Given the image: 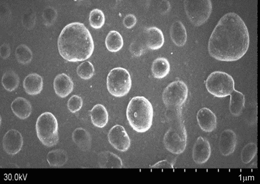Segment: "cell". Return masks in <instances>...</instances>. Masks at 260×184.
Wrapping results in <instances>:
<instances>
[{
  "instance_id": "obj_17",
  "label": "cell",
  "mask_w": 260,
  "mask_h": 184,
  "mask_svg": "<svg viewBox=\"0 0 260 184\" xmlns=\"http://www.w3.org/2000/svg\"><path fill=\"white\" fill-rule=\"evenodd\" d=\"M43 80L40 75L36 73L29 74L25 78L23 87L26 92L30 95L39 94L42 90Z\"/></svg>"
},
{
  "instance_id": "obj_8",
  "label": "cell",
  "mask_w": 260,
  "mask_h": 184,
  "mask_svg": "<svg viewBox=\"0 0 260 184\" xmlns=\"http://www.w3.org/2000/svg\"><path fill=\"white\" fill-rule=\"evenodd\" d=\"M183 5L188 18L196 27L205 23L212 12V5L210 0H185Z\"/></svg>"
},
{
  "instance_id": "obj_7",
  "label": "cell",
  "mask_w": 260,
  "mask_h": 184,
  "mask_svg": "<svg viewBox=\"0 0 260 184\" xmlns=\"http://www.w3.org/2000/svg\"><path fill=\"white\" fill-rule=\"evenodd\" d=\"M131 84L130 74L124 68L118 67L113 68L108 75L107 89L113 96L121 97L126 95L129 91Z\"/></svg>"
},
{
  "instance_id": "obj_29",
  "label": "cell",
  "mask_w": 260,
  "mask_h": 184,
  "mask_svg": "<svg viewBox=\"0 0 260 184\" xmlns=\"http://www.w3.org/2000/svg\"><path fill=\"white\" fill-rule=\"evenodd\" d=\"M89 23L93 28L98 29L104 25L105 18L103 12L98 8L92 10L90 12L89 17Z\"/></svg>"
},
{
  "instance_id": "obj_19",
  "label": "cell",
  "mask_w": 260,
  "mask_h": 184,
  "mask_svg": "<svg viewBox=\"0 0 260 184\" xmlns=\"http://www.w3.org/2000/svg\"><path fill=\"white\" fill-rule=\"evenodd\" d=\"M169 32L171 39L176 45L182 47L185 44L187 38V32L185 26L180 21L176 20L172 23Z\"/></svg>"
},
{
  "instance_id": "obj_31",
  "label": "cell",
  "mask_w": 260,
  "mask_h": 184,
  "mask_svg": "<svg viewBox=\"0 0 260 184\" xmlns=\"http://www.w3.org/2000/svg\"><path fill=\"white\" fill-rule=\"evenodd\" d=\"M77 73L82 79L87 80L90 79L94 75L95 69L92 64L89 61L81 63L77 67Z\"/></svg>"
},
{
  "instance_id": "obj_30",
  "label": "cell",
  "mask_w": 260,
  "mask_h": 184,
  "mask_svg": "<svg viewBox=\"0 0 260 184\" xmlns=\"http://www.w3.org/2000/svg\"><path fill=\"white\" fill-rule=\"evenodd\" d=\"M257 151V146L255 143L250 142L246 144L243 148L241 153L242 162L246 164L250 163L255 157Z\"/></svg>"
},
{
  "instance_id": "obj_23",
  "label": "cell",
  "mask_w": 260,
  "mask_h": 184,
  "mask_svg": "<svg viewBox=\"0 0 260 184\" xmlns=\"http://www.w3.org/2000/svg\"><path fill=\"white\" fill-rule=\"evenodd\" d=\"M230 96V112L233 115L238 116L241 114L245 106V96L242 93L235 89Z\"/></svg>"
},
{
  "instance_id": "obj_5",
  "label": "cell",
  "mask_w": 260,
  "mask_h": 184,
  "mask_svg": "<svg viewBox=\"0 0 260 184\" xmlns=\"http://www.w3.org/2000/svg\"><path fill=\"white\" fill-rule=\"evenodd\" d=\"M35 128L37 137L44 145L51 147L57 143L58 124L52 113L46 112L41 114L37 119Z\"/></svg>"
},
{
  "instance_id": "obj_34",
  "label": "cell",
  "mask_w": 260,
  "mask_h": 184,
  "mask_svg": "<svg viewBox=\"0 0 260 184\" xmlns=\"http://www.w3.org/2000/svg\"><path fill=\"white\" fill-rule=\"evenodd\" d=\"M57 16L56 11L53 8L49 7L45 8L43 14L45 25L47 26L52 25L56 20Z\"/></svg>"
},
{
  "instance_id": "obj_12",
  "label": "cell",
  "mask_w": 260,
  "mask_h": 184,
  "mask_svg": "<svg viewBox=\"0 0 260 184\" xmlns=\"http://www.w3.org/2000/svg\"><path fill=\"white\" fill-rule=\"evenodd\" d=\"M211 152V146L208 140L201 136L198 137L192 149V157L194 161L198 164L204 163L209 160Z\"/></svg>"
},
{
  "instance_id": "obj_3",
  "label": "cell",
  "mask_w": 260,
  "mask_h": 184,
  "mask_svg": "<svg viewBox=\"0 0 260 184\" xmlns=\"http://www.w3.org/2000/svg\"><path fill=\"white\" fill-rule=\"evenodd\" d=\"M126 113L130 126L136 131L144 133L151 127L153 108L150 102L145 97L137 96L133 97L128 105Z\"/></svg>"
},
{
  "instance_id": "obj_25",
  "label": "cell",
  "mask_w": 260,
  "mask_h": 184,
  "mask_svg": "<svg viewBox=\"0 0 260 184\" xmlns=\"http://www.w3.org/2000/svg\"><path fill=\"white\" fill-rule=\"evenodd\" d=\"M106 48L109 51L115 52L120 50L123 45V40L120 34L115 30L110 31L105 40Z\"/></svg>"
},
{
  "instance_id": "obj_32",
  "label": "cell",
  "mask_w": 260,
  "mask_h": 184,
  "mask_svg": "<svg viewBox=\"0 0 260 184\" xmlns=\"http://www.w3.org/2000/svg\"><path fill=\"white\" fill-rule=\"evenodd\" d=\"M147 48L145 43L138 40L132 42L129 46V50L133 56L138 57L143 54Z\"/></svg>"
},
{
  "instance_id": "obj_11",
  "label": "cell",
  "mask_w": 260,
  "mask_h": 184,
  "mask_svg": "<svg viewBox=\"0 0 260 184\" xmlns=\"http://www.w3.org/2000/svg\"><path fill=\"white\" fill-rule=\"evenodd\" d=\"M23 144V137L15 129L9 130L4 135L2 141L3 149L9 155H14L21 150Z\"/></svg>"
},
{
  "instance_id": "obj_22",
  "label": "cell",
  "mask_w": 260,
  "mask_h": 184,
  "mask_svg": "<svg viewBox=\"0 0 260 184\" xmlns=\"http://www.w3.org/2000/svg\"><path fill=\"white\" fill-rule=\"evenodd\" d=\"M72 137L74 143L82 150L87 151L91 148V137L85 129L81 128H76L73 132Z\"/></svg>"
},
{
  "instance_id": "obj_27",
  "label": "cell",
  "mask_w": 260,
  "mask_h": 184,
  "mask_svg": "<svg viewBox=\"0 0 260 184\" xmlns=\"http://www.w3.org/2000/svg\"><path fill=\"white\" fill-rule=\"evenodd\" d=\"M19 78L15 72L9 71L3 75L1 79L2 84L7 91L11 92L17 89L19 83Z\"/></svg>"
},
{
  "instance_id": "obj_14",
  "label": "cell",
  "mask_w": 260,
  "mask_h": 184,
  "mask_svg": "<svg viewBox=\"0 0 260 184\" xmlns=\"http://www.w3.org/2000/svg\"><path fill=\"white\" fill-rule=\"evenodd\" d=\"M196 119L199 126L203 131L211 132L217 125V118L215 114L210 109L203 107L198 112Z\"/></svg>"
},
{
  "instance_id": "obj_36",
  "label": "cell",
  "mask_w": 260,
  "mask_h": 184,
  "mask_svg": "<svg viewBox=\"0 0 260 184\" xmlns=\"http://www.w3.org/2000/svg\"><path fill=\"white\" fill-rule=\"evenodd\" d=\"M167 160L159 161L151 165V168H173L174 164Z\"/></svg>"
},
{
  "instance_id": "obj_37",
  "label": "cell",
  "mask_w": 260,
  "mask_h": 184,
  "mask_svg": "<svg viewBox=\"0 0 260 184\" xmlns=\"http://www.w3.org/2000/svg\"><path fill=\"white\" fill-rule=\"evenodd\" d=\"M24 16L23 20V24L27 28H30L33 27L34 25L35 22V15L33 14H29V15H27Z\"/></svg>"
},
{
  "instance_id": "obj_38",
  "label": "cell",
  "mask_w": 260,
  "mask_h": 184,
  "mask_svg": "<svg viewBox=\"0 0 260 184\" xmlns=\"http://www.w3.org/2000/svg\"><path fill=\"white\" fill-rule=\"evenodd\" d=\"M10 48L9 45L6 43L2 44L0 48V54L1 57L3 59L8 58L10 55Z\"/></svg>"
},
{
  "instance_id": "obj_16",
  "label": "cell",
  "mask_w": 260,
  "mask_h": 184,
  "mask_svg": "<svg viewBox=\"0 0 260 184\" xmlns=\"http://www.w3.org/2000/svg\"><path fill=\"white\" fill-rule=\"evenodd\" d=\"M145 41L147 48L155 50L160 48L164 42V38L162 31L158 27L147 28L145 32Z\"/></svg>"
},
{
  "instance_id": "obj_9",
  "label": "cell",
  "mask_w": 260,
  "mask_h": 184,
  "mask_svg": "<svg viewBox=\"0 0 260 184\" xmlns=\"http://www.w3.org/2000/svg\"><path fill=\"white\" fill-rule=\"evenodd\" d=\"M188 89L183 81H174L169 84L162 94L163 103L167 108H180L185 102Z\"/></svg>"
},
{
  "instance_id": "obj_35",
  "label": "cell",
  "mask_w": 260,
  "mask_h": 184,
  "mask_svg": "<svg viewBox=\"0 0 260 184\" xmlns=\"http://www.w3.org/2000/svg\"><path fill=\"white\" fill-rule=\"evenodd\" d=\"M137 19L135 16L132 14L127 15L123 20L124 26L128 29L133 27L136 24Z\"/></svg>"
},
{
  "instance_id": "obj_21",
  "label": "cell",
  "mask_w": 260,
  "mask_h": 184,
  "mask_svg": "<svg viewBox=\"0 0 260 184\" xmlns=\"http://www.w3.org/2000/svg\"><path fill=\"white\" fill-rule=\"evenodd\" d=\"M91 122L95 126L104 127L108 121V114L105 107L102 105H95L90 111Z\"/></svg>"
},
{
  "instance_id": "obj_28",
  "label": "cell",
  "mask_w": 260,
  "mask_h": 184,
  "mask_svg": "<svg viewBox=\"0 0 260 184\" xmlns=\"http://www.w3.org/2000/svg\"><path fill=\"white\" fill-rule=\"evenodd\" d=\"M15 54L17 61L22 65L28 64L32 60V52L30 48L25 44H21L17 47Z\"/></svg>"
},
{
  "instance_id": "obj_26",
  "label": "cell",
  "mask_w": 260,
  "mask_h": 184,
  "mask_svg": "<svg viewBox=\"0 0 260 184\" xmlns=\"http://www.w3.org/2000/svg\"><path fill=\"white\" fill-rule=\"evenodd\" d=\"M68 156L64 150L57 149L50 151L47 154L46 160L49 165L59 167L64 165L67 162Z\"/></svg>"
},
{
  "instance_id": "obj_4",
  "label": "cell",
  "mask_w": 260,
  "mask_h": 184,
  "mask_svg": "<svg viewBox=\"0 0 260 184\" xmlns=\"http://www.w3.org/2000/svg\"><path fill=\"white\" fill-rule=\"evenodd\" d=\"M168 121L170 127L163 137L164 145L171 153L181 154L186 148L187 137L182 117L173 118Z\"/></svg>"
},
{
  "instance_id": "obj_15",
  "label": "cell",
  "mask_w": 260,
  "mask_h": 184,
  "mask_svg": "<svg viewBox=\"0 0 260 184\" xmlns=\"http://www.w3.org/2000/svg\"><path fill=\"white\" fill-rule=\"evenodd\" d=\"M53 87L56 94L61 98L68 96L73 91V82L70 77L64 73L57 75L53 82Z\"/></svg>"
},
{
  "instance_id": "obj_18",
  "label": "cell",
  "mask_w": 260,
  "mask_h": 184,
  "mask_svg": "<svg viewBox=\"0 0 260 184\" xmlns=\"http://www.w3.org/2000/svg\"><path fill=\"white\" fill-rule=\"evenodd\" d=\"M11 110L14 114L18 118L24 119L30 115L32 108L30 102L22 97L15 98L11 104Z\"/></svg>"
},
{
  "instance_id": "obj_13",
  "label": "cell",
  "mask_w": 260,
  "mask_h": 184,
  "mask_svg": "<svg viewBox=\"0 0 260 184\" xmlns=\"http://www.w3.org/2000/svg\"><path fill=\"white\" fill-rule=\"evenodd\" d=\"M237 141L236 134L233 130L230 129L223 130L221 134L219 143L221 154L227 156L232 154L235 149Z\"/></svg>"
},
{
  "instance_id": "obj_20",
  "label": "cell",
  "mask_w": 260,
  "mask_h": 184,
  "mask_svg": "<svg viewBox=\"0 0 260 184\" xmlns=\"http://www.w3.org/2000/svg\"><path fill=\"white\" fill-rule=\"evenodd\" d=\"M98 163L101 168H122L123 163L121 158L116 154L109 151L101 152L98 155Z\"/></svg>"
},
{
  "instance_id": "obj_1",
  "label": "cell",
  "mask_w": 260,
  "mask_h": 184,
  "mask_svg": "<svg viewBox=\"0 0 260 184\" xmlns=\"http://www.w3.org/2000/svg\"><path fill=\"white\" fill-rule=\"evenodd\" d=\"M250 38L248 27L237 14L227 13L219 19L209 37L207 50L210 56L219 61L239 60L248 49Z\"/></svg>"
},
{
  "instance_id": "obj_24",
  "label": "cell",
  "mask_w": 260,
  "mask_h": 184,
  "mask_svg": "<svg viewBox=\"0 0 260 184\" xmlns=\"http://www.w3.org/2000/svg\"><path fill=\"white\" fill-rule=\"evenodd\" d=\"M170 65L167 60L164 57L158 58L153 62L151 67L153 76L157 79H161L169 73Z\"/></svg>"
},
{
  "instance_id": "obj_33",
  "label": "cell",
  "mask_w": 260,
  "mask_h": 184,
  "mask_svg": "<svg viewBox=\"0 0 260 184\" xmlns=\"http://www.w3.org/2000/svg\"><path fill=\"white\" fill-rule=\"evenodd\" d=\"M83 105V100L80 96L74 95L71 97L68 100L67 107L69 111L74 113L79 111Z\"/></svg>"
},
{
  "instance_id": "obj_6",
  "label": "cell",
  "mask_w": 260,
  "mask_h": 184,
  "mask_svg": "<svg viewBox=\"0 0 260 184\" xmlns=\"http://www.w3.org/2000/svg\"><path fill=\"white\" fill-rule=\"evenodd\" d=\"M232 77L224 71H216L207 77L205 87L207 91L214 96L223 98L230 95L235 90Z\"/></svg>"
},
{
  "instance_id": "obj_10",
  "label": "cell",
  "mask_w": 260,
  "mask_h": 184,
  "mask_svg": "<svg viewBox=\"0 0 260 184\" xmlns=\"http://www.w3.org/2000/svg\"><path fill=\"white\" fill-rule=\"evenodd\" d=\"M108 139L111 145L120 152H126L130 147V138L125 128L121 125H115L111 128Z\"/></svg>"
},
{
  "instance_id": "obj_2",
  "label": "cell",
  "mask_w": 260,
  "mask_h": 184,
  "mask_svg": "<svg viewBox=\"0 0 260 184\" xmlns=\"http://www.w3.org/2000/svg\"><path fill=\"white\" fill-rule=\"evenodd\" d=\"M57 45L62 57L73 62L88 59L94 48L90 31L83 23L79 22L69 23L63 28L58 36Z\"/></svg>"
}]
</instances>
